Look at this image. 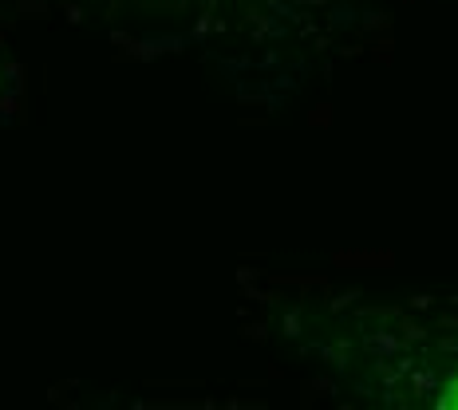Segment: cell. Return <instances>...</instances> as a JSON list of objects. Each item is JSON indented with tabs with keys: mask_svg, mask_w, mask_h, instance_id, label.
I'll list each match as a JSON object with an SVG mask.
<instances>
[{
	"mask_svg": "<svg viewBox=\"0 0 458 410\" xmlns=\"http://www.w3.org/2000/svg\"><path fill=\"white\" fill-rule=\"evenodd\" d=\"M443 406H458V375L446 383V390H443V398H438Z\"/></svg>",
	"mask_w": 458,
	"mask_h": 410,
	"instance_id": "1",
	"label": "cell"
}]
</instances>
